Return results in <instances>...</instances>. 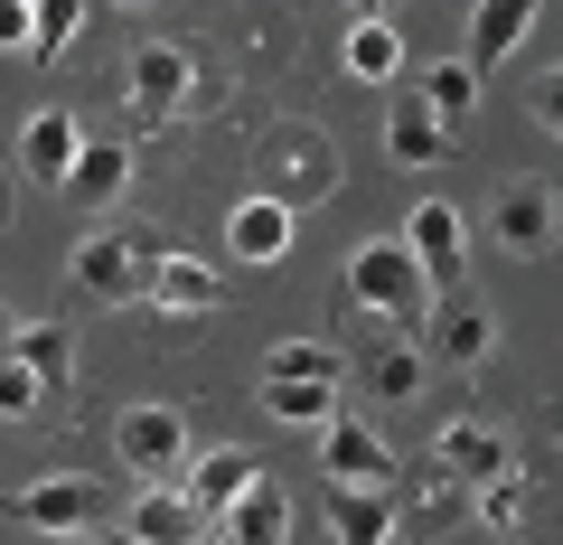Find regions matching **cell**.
Instances as JSON below:
<instances>
[{
    "label": "cell",
    "mask_w": 563,
    "mask_h": 545,
    "mask_svg": "<svg viewBox=\"0 0 563 545\" xmlns=\"http://www.w3.org/2000/svg\"><path fill=\"white\" fill-rule=\"evenodd\" d=\"M544 20V10H536V0H479V10H470V76H488V66H507V57H517V47H526V29H536Z\"/></svg>",
    "instance_id": "obj_11"
},
{
    "label": "cell",
    "mask_w": 563,
    "mask_h": 545,
    "mask_svg": "<svg viewBox=\"0 0 563 545\" xmlns=\"http://www.w3.org/2000/svg\"><path fill=\"white\" fill-rule=\"evenodd\" d=\"M161 254H169V244L151 236V226H95V236L76 244V283L95 292V302H151Z\"/></svg>",
    "instance_id": "obj_2"
},
{
    "label": "cell",
    "mask_w": 563,
    "mask_h": 545,
    "mask_svg": "<svg viewBox=\"0 0 563 545\" xmlns=\"http://www.w3.org/2000/svg\"><path fill=\"white\" fill-rule=\"evenodd\" d=\"M179 480H188L179 499L198 508V526H217L225 508H235L244 489L263 480V461H254V451H244V443H217V451H188V470H179Z\"/></svg>",
    "instance_id": "obj_8"
},
{
    "label": "cell",
    "mask_w": 563,
    "mask_h": 545,
    "mask_svg": "<svg viewBox=\"0 0 563 545\" xmlns=\"http://www.w3.org/2000/svg\"><path fill=\"white\" fill-rule=\"evenodd\" d=\"M207 536H217V545H291V499H282L273 480H254L217 526H207Z\"/></svg>",
    "instance_id": "obj_13"
},
{
    "label": "cell",
    "mask_w": 563,
    "mask_h": 545,
    "mask_svg": "<svg viewBox=\"0 0 563 545\" xmlns=\"http://www.w3.org/2000/svg\"><path fill=\"white\" fill-rule=\"evenodd\" d=\"M442 142H451V132H432V122H422L413 103H404V113H385V161H404V170H432V161H442Z\"/></svg>",
    "instance_id": "obj_25"
},
{
    "label": "cell",
    "mask_w": 563,
    "mask_h": 545,
    "mask_svg": "<svg viewBox=\"0 0 563 545\" xmlns=\"http://www.w3.org/2000/svg\"><path fill=\"white\" fill-rule=\"evenodd\" d=\"M151 302H161L169 320H198V310H217V302H225V283L207 273L198 254H179V244H169V254H161V273H151Z\"/></svg>",
    "instance_id": "obj_15"
},
{
    "label": "cell",
    "mask_w": 563,
    "mask_h": 545,
    "mask_svg": "<svg viewBox=\"0 0 563 545\" xmlns=\"http://www.w3.org/2000/svg\"><path fill=\"white\" fill-rule=\"evenodd\" d=\"M0 358H10V367H29V377H38L47 395H66V377H76V339H66L57 320H20Z\"/></svg>",
    "instance_id": "obj_16"
},
{
    "label": "cell",
    "mask_w": 563,
    "mask_h": 545,
    "mask_svg": "<svg viewBox=\"0 0 563 545\" xmlns=\"http://www.w3.org/2000/svg\"><path fill=\"white\" fill-rule=\"evenodd\" d=\"M291 236H301V217H291L282 198H263V188L235 198V217H225V254H235V263H282Z\"/></svg>",
    "instance_id": "obj_10"
},
{
    "label": "cell",
    "mask_w": 563,
    "mask_h": 545,
    "mask_svg": "<svg viewBox=\"0 0 563 545\" xmlns=\"http://www.w3.org/2000/svg\"><path fill=\"white\" fill-rule=\"evenodd\" d=\"M0 47H38V0H0Z\"/></svg>",
    "instance_id": "obj_29"
},
{
    "label": "cell",
    "mask_w": 563,
    "mask_h": 545,
    "mask_svg": "<svg viewBox=\"0 0 563 545\" xmlns=\"http://www.w3.org/2000/svg\"><path fill=\"white\" fill-rule=\"evenodd\" d=\"M479 517L498 526V536H507V526H526V489H517V470H507V480H488V489H479Z\"/></svg>",
    "instance_id": "obj_28"
},
{
    "label": "cell",
    "mask_w": 563,
    "mask_h": 545,
    "mask_svg": "<svg viewBox=\"0 0 563 545\" xmlns=\"http://www.w3.org/2000/svg\"><path fill=\"white\" fill-rule=\"evenodd\" d=\"M132 545H198V508L179 499V489H132V526H122Z\"/></svg>",
    "instance_id": "obj_18"
},
{
    "label": "cell",
    "mask_w": 563,
    "mask_h": 545,
    "mask_svg": "<svg viewBox=\"0 0 563 545\" xmlns=\"http://www.w3.org/2000/svg\"><path fill=\"white\" fill-rule=\"evenodd\" d=\"M207 103V76L179 39H141L132 47V132H161V122L198 113Z\"/></svg>",
    "instance_id": "obj_3"
},
{
    "label": "cell",
    "mask_w": 563,
    "mask_h": 545,
    "mask_svg": "<svg viewBox=\"0 0 563 545\" xmlns=\"http://www.w3.org/2000/svg\"><path fill=\"white\" fill-rule=\"evenodd\" d=\"M347 76L357 85H395L404 76V39H395V20H385V10H366V20H347Z\"/></svg>",
    "instance_id": "obj_19"
},
{
    "label": "cell",
    "mask_w": 563,
    "mask_h": 545,
    "mask_svg": "<svg viewBox=\"0 0 563 545\" xmlns=\"http://www.w3.org/2000/svg\"><path fill=\"white\" fill-rule=\"evenodd\" d=\"M320 470H329V489H395V451L366 424H347V414L320 433Z\"/></svg>",
    "instance_id": "obj_9"
},
{
    "label": "cell",
    "mask_w": 563,
    "mask_h": 545,
    "mask_svg": "<svg viewBox=\"0 0 563 545\" xmlns=\"http://www.w3.org/2000/svg\"><path fill=\"white\" fill-rule=\"evenodd\" d=\"M113 451H122V470H132L141 489H169L188 470V414L179 404H132L113 424Z\"/></svg>",
    "instance_id": "obj_4"
},
{
    "label": "cell",
    "mask_w": 563,
    "mask_h": 545,
    "mask_svg": "<svg viewBox=\"0 0 563 545\" xmlns=\"http://www.w3.org/2000/svg\"><path fill=\"white\" fill-rule=\"evenodd\" d=\"M470 103H479V76H470L461 57H442V66H432V76H422V103H413V113L432 122V132H451V122H461Z\"/></svg>",
    "instance_id": "obj_23"
},
{
    "label": "cell",
    "mask_w": 563,
    "mask_h": 545,
    "mask_svg": "<svg viewBox=\"0 0 563 545\" xmlns=\"http://www.w3.org/2000/svg\"><path fill=\"white\" fill-rule=\"evenodd\" d=\"M329 536L339 545H385L395 536V489H329Z\"/></svg>",
    "instance_id": "obj_20"
},
{
    "label": "cell",
    "mask_w": 563,
    "mask_h": 545,
    "mask_svg": "<svg viewBox=\"0 0 563 545\" xmlns=\"http://www.w3.org/2000/svg\"><path fill=\"white\" fill-rule=\"evenodd\" d=\"M57 545H103V536H57Z\"/></svg>",
    "instance_id": "obj_30"
},
{
    "label": "cell",
    "mask_w": 563,
    "mask_h": 545,
    "mask_svg": "<svg viewBox=\"0 0 563 545\" xmlns=\"http://www.w3.org/2000/svg\"><path fill=\"white\" fill-rule=\"evenodd\" d=\"M422 329H432V339H413V348H422V367H432V358H442V367H479V358H488V339H498V320H488L479 302H451L442 320H422Z\"/></svg>",
    "instance_id": "obj_14"
},
{
    "label": "cell",
    "mask_w": 563,
    "mask_h": 545,
    "mask_svg": "<svg viewBox=\"0 0 563 545\" xmlns=\"http://www.w3.org/2000/svg\"><path fill=\"white\" fill-rule=\"evenodd\" d=\"M113 508V489L103 480H85V470H47V480H29V489H10V517L20 526H38V536H95V517Z\"/></svg>",
    "instance_id": "obj_5"
},
{
    "label": "cell",
    "mask_w": 563,
    "mask_h": 545,
    "mask_svg": "<svg viewBox=\"0 0 563 545\" xmlns=\"http://www.w3.org/2000/svg\"><path fill=\"white\" fill-rule=\"evenodd\" d=\"M122 188H132V142H85V151H76V170H66V198L113 207Z\"/></svg>",
    "instance_id": "obj_21"
},
{
    "label": "cell",
    "mask_w": 563,
    "mask_h": 545,
    "mask_svg": "<svg viewBox=\"0 0 563 545\" xmlns=\"http://www.w3.org/2000/svg\"><path fill=\"white\" fill-rule=\"evenodd\" d=\"M366 395H385V404L422 395V348H413V339H385L376 358H366Z\"/></svg>",
    "instance_id": "obj_24"
},
{
    "label": "cell",
    "mask_w": 563,
    "mask_h": 545,
    "mask_svg": "<svg viewBox=\"0 0 563 545\" xmlns=\"http://www.w3.org/2000/svg\"><path fill=\"white\" fill-rule=\"evenodd\" d=\"M38 414H47V385L29 377V367L0 358V424H38Z\"/></svg>",
    "instance_id": "obj_26"
},
{
    "label": "cell",
    "mask_w": 563,
    "mask_h": 545,
    "mask_svg": "<svg viewBox=\"0 0 563 545\" xmlns=\"http://www.w3.org/2000/svg\"><path fill=\"white\" fill-rule=\"evenodd\" d=\"M498 244H517V254H544V244H554V198H544L536 179L498 188Z\"/></svg>",
    "instance_id": "obj_22"
},
{
    "label": "cell",
    "mask_w": 563,
    "mask_h": 545,
    "mask_svg": "<svg viewBox=\"0 0 563 545\" xmlns=\"http://www.w3.org/2000/svg\"><path fill=\"white\" fill-rule=\"evenodd\" d=\"M76 29H85V0H38V57L76 47Z\"/></svg>",
    "instance_id": "obj_27"
},
{
    "label": "cell",
    "mask_w": 563,
    "mask_h": 545,
    "mask_svg": "<svg viewBox=\"0 0 563 545\" xmlns=\"http://www.w3.org/2000/svg\"><path fill=\"white\" fill-rule=\"evenodd\" d=\"M507 470H517L507 433H488V424H442V433H432V480H451V489H488V480H507Z\"/></svg>",
    "instance_id": "obj_7"
},
{
    "label": "cell",
    "mask_w": 563,
    "mask_h": 545,
    "mask_svg": "<svg viewBox=\"0 0 563 545\" xmlns=\"http://www.w3.org/2000/svg\"><path fill=\"white\" fill-rule=\"evenodd\" d=\"M347 302L376 310V320H395V329H422V320H432V283L413 273V254H404L395 236H376V244L347 254Z\"/></svg>",
    "instance_id": "obj_1"
},
{
    "label": "cell",
    "mask_w": 563,
    "mask_h": 545,
    "mask_svg": "<svg viewBox=\"0 0 563 545\" xmlns=\"http://www.w3.org/2000/svg\"><path fill=\"white\" fill-rule=\"evenodd\" d=\"M263 414L273 424H301V433H329L339 424V385L329 377H263Z\"/></svg>",
    "instance_id": "obj_17"
},
{
    "label": "cell",
    "mask_w": 563,
    "mask_h": 545,
    "mask_svg": "<svg viewBox=\"0 0 563 545\" xmlns=\"http://www.w3.org/2000/svg\"><path fill=\"white\" fill-rule=\"evenodd\" d=\"M103 545H132V536H103Z\"/></svg>",
    "instance_id": "obj_31"
},
{
    "label": "cell",
    "mask_w": 563,
    "mask_h": 545,
    "mask_svg": "<svg viewBox=\"0 0 563 545\" xmlns=\"http://www.w3.org/2000/svg\"><path fill=\"white\" fill-rule=\"evenodd\" d=\"M395 244L413 254V273H422L432 292H451V283H461V263H470V226H461V207H451V198H422L413 226H404Z\"/></svg>",
    "instance_id": "obj_6"
},
{
    "label": "cell",
    "mask_w": 563,
    "mask_h": 545,
    "mask_svg": "<svg viewBox=\"0 0 563 545\" xmlns=\"http://www.w3.org/2000/svg\"><path fill=\"white\" fill-rule=\"evenodd\" d=\"M76 151H85V132H76V113H29V132H20V170L38 188H66V170H76Z\"/></svg>",
    "instance_id": "obj_12"
}]
</instances>
